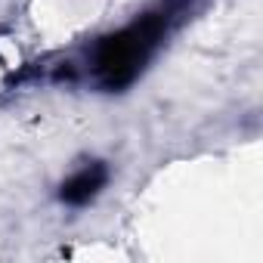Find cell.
I'll return each mask as SVG.
<instances>
[{
	"label": "cell",
	"mask_w": 263,
	"mask_h": 263,
	"mask_svg": "<svg viewBox=\"0 0 263 263\" xmlns=\"http://www.w3.org/2000/svg\"><path fill=\"white\" fill-rule=\"evenodd\" d=\"M108 183V167L105 161H87L84 167H78L62 186H59V201L68 208H84L90 204Z\"/></svg>",
	"instance_id": "7a4b0ae2"
},
{
	"label": "cell",
	"mask_w": 263,
	"mask_h": 263,
	"mask_svg": "<svg viewBox=\"0 0 263 263\" xmlns=\"http://www.w3.org/2000/svg\"><path fill=\"white\" fill-rule=\"evenodd\" d=\"M198 7V0H158V7L146 10L121 31L102 37L87 59V74L102 90H124L130 87L152 56L161 50L167 34L180 28L189 13Z\"/></svg>",
	"instance_id": "6da1fadb"
}]
</instances>
